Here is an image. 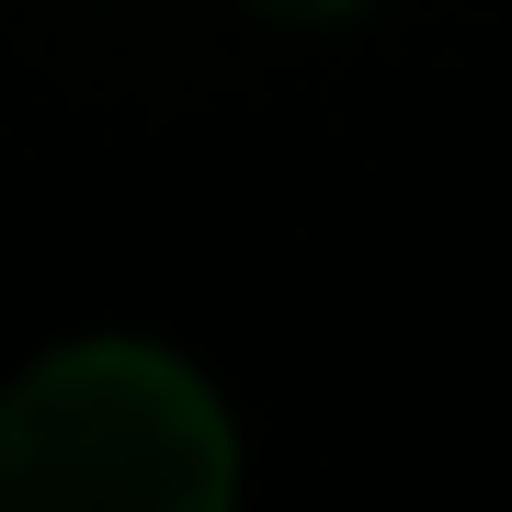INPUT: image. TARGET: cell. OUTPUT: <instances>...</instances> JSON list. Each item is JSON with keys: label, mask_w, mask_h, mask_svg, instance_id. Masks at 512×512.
Listing matches in <instances>:
<instances>
[{"label": "cell", "mask_w": 512, "mask_h": 512, "mask_svg": "<svg viewBox=\"0 0 512 512\" xmlns=\"http://www.w3.org/2000/svg\"><path fill=\"white\" fill-rule=\"evenodd\" d=\"M0 490L46 512H228L239 433L183 353L57 342L0 399Z\"/></svg>", "instance_id": "obj_1"}, {"label": "cell", "mask_w": 512, "mask_h": 512, "mask_svg": "<svg viewBox=\"0 0 512 512\" xmlns=\"http://www.w3.org/2000/svg\"><path fill=\"white\" fill-rule=\"evenodd\" d=\"M251 12H274V23H330V12H353V0H251Z\"/></svg>", "instance_id": "obj_2"}]
</instances>
